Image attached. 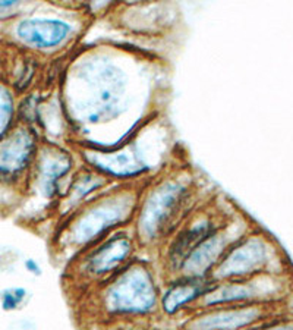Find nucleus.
Wrapping results in <instances>:
<instances>
[{
	"label": "nucleus",
	"instance_id": "obj_5",
	"mask_svg": "<svg viewBox=\"0 0 293 330\" xmlns=\"http://www.w3.org/2000/svg\"><path fill=\"white\" fill-rule=\"evenodd\" d=\"M230 217L232 214L224 212L219 201L205 200L199 204L157 252L163 281L177 276L192 249L222 227Z\"/></svg>",
	"mask_w": 293,
	"mask_h": 330
},
{
	"label": "nucleus",
	"instance_id": "obj_2",
	"mask_svg": "<svg viewBox=\"0 0 293 330\" xmlns=\"http://www.w3.org/2000/svg\"><path fill=\"white\" fill-rule=\"evenodd\" d=\"M142 185H113L62 219L53 234V251L68 263L105 236L129 227Z\"/></svg>",
	"mask_w": 293,
	"mask_h": 330
},
{
	"label": "nucleus",
	"instance_id": "obj_17",
	"mask_svg": "<svg viewBox=\"0 0 293 330\" xmlns=\"http://www.w3.org/2000/svg\"><path fill=\"white\" fill-rule=\"evenodd\" d=\"M113 326L115 330H162L154 327L151 320H132V321H120V323H115V324H109Z\"/></svg>",
	"mask_w": 293,
	"mask_h": 330
},
{
	"label": "nucleus",
	"instance_id": "obj_8",
	"mask_svg": "<svg viewBox=\"0 0 293 330\" xmlns=\"http://www.w3.org/2000/svg\"><path fill=\"white\" fill-rule=\"evenodd\" d=\"M38 148L31 126L15 125L0 140V187L25 189Z\"/></svg>",
	"mask_w": 293,
	"mask_h": 330
},
{
	"label": "nucleus",
	"instance_id": "obj_16",
	"mask_svg": "<svg viewBox=\"0 0 293 330\" xmlns=\"http://www.w3.org/2000/svg\"><path fill=\"white\" fill-rule=\"evenodd\" d=\"M31 299V292L25 286H8L0 291V308L5 313L22 310Z\"/></svg>",
	"mask_w": 293,
	"mask_h": 330
},
{
	"label": "nucleus",
	"instance_id": "obj_18",
	"mask_svg": "<svg viewBox=\"0 0 293 330\" xmlns=\"http://www.w3.org/2000/svg\"><path fill=\"white\" fill-rule=\"evenodd\" d=\"M22 2L16 0H0V21L15 18L22 8Z\"/></svg>",
	"mask_w": 293,
	"mask_h": 330
},
{
	"label": "nucleus",
	"instance_id": "obj_3",
	"mask_svg": "<svg viewBox=\"0 0 293 330\" xmlns=\"http://www.w3.org/2000/svg\"><path fill=\"white\" fill-rule=\"evenodd\" d=\"M162 283L152 263L135 259L112 279L85 294L87 311L101 324L132 320H154L160 316Z\"/></svg>",
	"mask_w": 293,
	"mask_h": 330
},
{
	"label": "nucleus",
	"instance_id": "obj_11",
	"mask_svg": "<svg viewBox=\"0 0 293 330\" xmlns=\"http://www.w3.org/2000/svg\"><path fill=\"white\" fill-rule=\"evenodd\" d=\"M241 235L242 232L239 231V224L234 222L233 217H230L222 227L192 249L183 261L179 274L189 277H210L226 251Z\"/></svg>",
	"mask_w": 293,
	"mask_h": 330
},
{
	"label": "nucleus",
	"instance_id": "obj_13",
	"mask_svg": "<svg viewBox=\"0 0 293 330\" xmlns=\"http://www.w3.org/2000/svg\"><path fill=\"white\" fill-rule=\"evenodd\" d=\"M110 187H113L110 181H107L104 176H101L93 169L82 165L73 173L65 195L60 198L55 209V212L58 213V222L68 217L69 214L78 210L88 201L95 198L97 195L103 194Z\"/></svg>",
	"mask_w": 293,
	"mask_h": 330
},
{
	"label": "nucleus",
	"instance_id": "obj_12",
	"mask_svg": "<svg viewBox=\"0 0 293 330\" xmlns=\"http://www.w3.org/2000/svg\"><path fill=\"white\" fill-rule=\"evenodd\" d=\"M211 283L210 277H189L180 274L163 281L160 292V316L166 318L187 317L197 310Z\"/></svg>",
	"mask_w": 293,
	"mask_h": 330
},
{
	"label": "nucleus",
	"instance_id": "obj_19",
	"mask_svg": "<svg viewBox=\"0 0 293 330\" xmlns=\"http://www.w3.org/2000/svg\"><path fill=\"white\" fill-rule=\"evenodd\" d=\"M22 266L28 274H31V276H34V277H40V276H43V267H41L40 261H38L37 259L26 257V259L23 260Z\"/></svg>",
	"mask_w": 293,
	"mask_h": 330
},
{
	"label": "nucleus",
	"instance_id": "obj_10",
	"mask_svg": "<svg viewBox=\"0 0 293 330\" xmlns=\"http://www.w3.org/2000/svg\"><path fill=\"white\" fill-rule=\"evenodd\" d=\"M262 320V304L201 308L182 318L179 330H248Z\"/></svg>",
	"mask_w": 293,
	"mask_h": 330
},
{
	"label": "nucleus",
	"instance_id": "obj_15",
	"mask_svg": "<svg viewBox=\"0 0 293 330\" xmlns=\"http://www.w3.org/2000/svg\"><path fill=\"white\" fill-rule=\"evenodd\" d=\"M16 101L11 88L0 83V140L15 126Z\"/></svg>",
	"mask_w": 293,
	"mask_h": 330
},
{
	"label": "nucleus",
	"instance_id": "obj_20",
	"mask_svg": "<svg viewBox=\"0 0 293 330\" xmlns=\"http://www.w3.org/2000/svg\"><path fill=\"white\" fill-rule=\"evenodd\" d=\"M248 330H293V326L284 324V323H277V324H255Z\"/></svg>",
	"mask_w": 293,
	"mask_h": 330
},
{
	"label": "nucleus",
	"instance_id": "obj_9",
	"mask_svg": "<svg viewBox=\"0 0 293 330\" xmlns=\"http://www.w3.org/2000/svg\"><path fill=\"white\" fill-rule=\"evenodd\" d=\"M269 244L262 236L242 234L226 251L210 279L226 282L258 277L269 263Z\"/></svg>",
	"mask_w": 293,
	"mask_h": 330
},
{
	"label": "nucleus",
	"instance_id": "obj_1",
	"mask_svg": "<svg viewBox=\"0 0 293 330\" xmlns=\"http://www.w3.org/2000/svg\"><path fill=\"white\" fill-rule=\"evenodd\" d=\"M204 201L198 181L189 170L175 169L148 179L141 187L130 224L138 247L158 252Z\"/></svg>",
	"mask_w": 293,
	"mask_h": 330
},
{
	"label": "nucleus",
	"instance_id": "obj_7",
	"mask_svg": "<svg viewBox=\"0 0 293 330\" xmlns=\"http://www.w3.org/2000/svg\"><path fill=\"white\" fill-rule=\"evenodd\" d=\"M76 172L72 156L58 147H40L25 191L55 209Z\"/></svg>",
	"mask_w": 293,
	"mask_h": 330
},
{
	"label": "nucleus",
	"instance_id": "obj_6",
	"mask_svg": "<svg viewBox=\"0 0 293 330\" xmlns=\"http://www.w3.org/2000/svg\"><path fill=\"white\" fill-rule=\"evenodd\" d=\"M78 78L85 83V95L79 101V113H85V122L98 123L109 118H115L120 112L119 101L125 91L123 73L116 71L110 63H95L82 68Z\"/></svg>",
	"mask_w": 293,
	"mask_h": 330
},
{
	"label": "nucleus",
	"instance_id": "obj_4",
	"mask_svg": "<svg viewBox=\"0 0 293 330\" xmlns=\"http://www.w3.org/2000/svg\"><path fill=\"white\" fill-rule=\"evenodd\" d=\"M138 249L132 227L119 229L66 263L68 286L79 296L85 295L125 269L137 257Z\"/></svg>",
	"mask_w": 293,
	"mask_h": 330
},
{
	"label": "nucleus",
	"instance_id": "obj_14",
	"mask_svg": "<svg viewBox=\"0 0 293 330\" xmlns=\"http://www.w3.org/2000/svg\"><path fill=\"white\" fill-rule=\"evenodd\" d=\"M72 25L56 18H23L15 25V37L25 46L48 50L60 46L72 34Z\"/></svg>",
	"mask_w": 293,
	"mask_h": 330
}]
</instances>
